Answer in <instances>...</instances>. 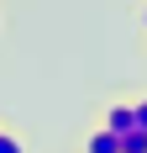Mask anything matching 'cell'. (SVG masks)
I'll return each mask as SVG.
<instances>
[{"label":"cell","mask_w":147,"mask_h":153,"mask_svg":"<svg viewBox=\"0 0 147 153\" xmlns=\"http://www.w3.org/2000/svg\"><path fill=\"white\" fill-rule=\"evenodd\" d=\"M142 32H147V16H142Z\"/></svg>","instance_id":"6"},{"label":"cell","mask_w":147,"mask_h":153,"mask_svg":"<svg viewBox=\"0 0 147 153\" xmlns=\"http://www.w3.org/2000/svg\"><path fill=\"white\" fill-rule=\"evenodd\" d=\"M0 153H26V143L11 137V132H0Z\"/></svg>","instance_id":"4"},{"label":"cell","mask_w":147,"mask_h":153,"mask_svg":"<svg viewBox=\"0 0 147 153\" xmlns=\"http://www.w3.org/2000/svg\"><path fill=\"white\" fill-rule=\"evenodd\" d=\"M105 132H110V137L137 132V111H132V106H110V111H105Z\"/></svg>","instance_id":"1"},{"label":"cell","mask_w":147,"mask_h":153,"mask_svg":"<svg viewBox=\"0 0 147 153\" xmlns=\"http://www.w3.org/2000/svg\"><path fill=\"white\" fill-rule=\"evenodd\" d=\"M132 111H137V127H142V132H147V100H137Z\"/></svg>","instance_id":"5"},{"label":"cell","mask_w":147,"mask_h":153,"mask_svg":"<svg viewBox=\"0 0 147 153\" xmlns=\"http://www.w3.org/2000/svg\"><path fill=\"white\" fill-rule=\"evenodd\" d=\"M121 153H147V132H142V127H137V132H126V137H121Z\"/></svg>","instance_id":"3"},{"label":"cell","mask_w":147,"mask_h":153,"mask_svg":"<svg viewBox=\"0 0 147 153\" xmlns=\"http://www.w3.org/2000/svg\"><path fill=\"white\" fill-rule=\"evenodd\" d=\"M84 153H121V137H110V132H89V143H84Z\"/></svg>","instance_id":"2"}]
</instances>
